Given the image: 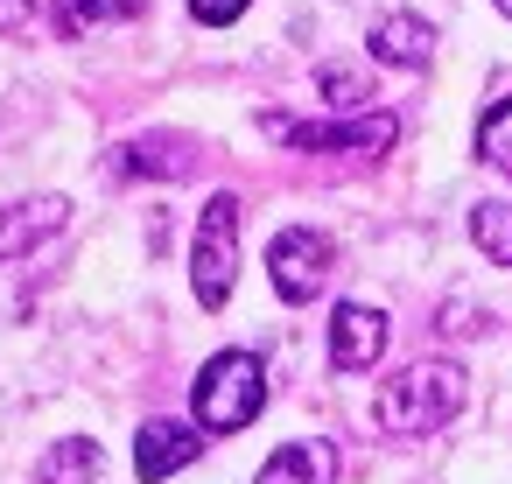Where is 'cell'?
Wrapping results in <instances>:
<instances>
[{"mask_svg":"<svg viewBox=\"0 0 512 484\" xmlns=\"http://www.w3.org/2000/svg\"><path fill=\"white\" fill-rule=\"evenodd\" d=\"M232 281H239V197L218 190V197H204V218H197L190 288H197L204 309H225L232 302Z\"/></svg>","mask_w":512,"mask_h":484,"instance_id":"cell-3","label":"cell"},{"mask_svg":"<svg viewBox=\"0 0 512 484\" xmlns=\"http://www.w3.org/2000/svg\"><path fill=\"white\" fill-rule=\"evenodd\" d=\"M386 351V316L372 302H337L330 309V365L337 372H372Z\"/></svg>","mask_w":512,"mask_h":484,"instance_id":"cell-6","label":"cell"},{"mask_svg":"<svg viewBox=\"0 0 512 484\" xmlns=\"http://www.w3.org/2000/svg\"><path fill=\"white\" fill-rule=\"evenodd\" d=\"M365 43H372V57L393 64V71H428V57H435V29H428L421 15H379Z\"/></svg>","mask_w":512,"mask_h":484,"instance_id":"cell-9","label":"cell"},{"mask_svg":"<svg viewBox=\"0 0 512 484\" xmlns=\"http://www.w3.org/2000/svg\"><path fill=\"white\" fill-rule=\"evenodd\" d=\"M470 239H477V253H484V260L512 267V204H498V197L470 204Z\"/></svg>","mask_w":512,"mask_h":484,"instance_id":"cell-12","label":"cell"},{"mask_svg":"<svg viewBox=\"0 0 512 484\" xmlns=\"http://www.w3.org/2000/svg\"><path fill=\"white\" fill-rule=\"evenodd\" d=\"M64 218H71V204H64V197H22V204H0V260L36 253L43 239H57V232H64Z\"/></svg>","mask_w":512,"mask_h":484,"instance_id":"cell-8","label":"cell"},{"mask_svg":"<svg viewBox=\"0 0 512 484\" xmlns=\"http://www.w3.org/2000/svg\"><path fill=\"white\" fill-rule=\"evenodd\" d=\"M36 22V0H0V36H15Z\"/></svg>","mask_w":512,"mask_h":484,"instance_id":"cell-17","label":"cell"},{"mask_svg":"<svg viewBox=\"0 0 512 484\" xmlns=\"http://www.w3.org/2000/svg\"><path fill=\"white\" fill-rule=\"evenodd\" d=\"M491 8H498V15H512V0H491Z\"/></svg>","mask_w":512,"mask_h":484,"instance_id":"cell-18","label":"cell"},{"mask_svg":"<svg viewBox=\"0 0 512 484\" xmlns=\"http://www.w3.org/2000/svg\"><path fill=\"white\" fill-rule=\"evenodd\" d=\"M330 267H337V246H330L316 225H288V232H274V246H267V281H274L281 302H316L323 281H330Z\"/></svg>","mask_w":512,"mask_h":484,"instance_id":"cell-4","label":"cell"},{"mask_svg":"<svg viewBox=\"0 0 512 484\" xmlns=\"http://www.w3.org/2000/svg\"><path fill=\"white\" fill-rule=\"evenodd\" d=\"M477 162H491L498 176H512V99H498L477 120Z\"/></svg>","mask_w":512,"mask_h":484,"instance_id":"cell-14","label":"cell"},{"mask_svg":"<svg viewBox=\"0 0 512 484\" xmlns=\"http://www.w3.org/2000/svg\"><path fill=\"white\" fill-rule=\"evenodd\" d=\"M456 407H463V365L456 358H421V365H407L400 379L379 386L372 421L386 435L414 442V435H435L442 421H456Z\"/></svg>","mask_w":512,"mask_h":484,"instance_id":"cell-1","label":"cell"},{"mask_svg":"<svg viewBox=\"0 0 512 484\" xmlns=\"http://www.w3.org/2000/svg\"><path fill=\"white\" fill-rule=\"evenodd\" d=\"M253 484H337V449H330L323 435H309V442H281V449L260 463Z\"/></svg>","mask_w":512,"mask_h":484,"instance_id":"cell-10","label":"cell"},{"mask_svg":"<svg viewBox=\"0 0 512 484\" xmlns=\"http://www.w3.org/2000/svg\"><path fill=\"white\" fill-rule=\"evenodd\" d=\"M267 134H281L288 148H337V155H386L393 141H400V127H393V113H365V120H351V127H302V120H267Z\"/></svg>","mask_w":512,"mask_h":484,"instance_id":"cell-5","label":"cell"},{"mask_svg":"<svg viewBox=\"0 0 512 484\" xmlns=\"http://www.w3.org/2000/svg\"><path fill=\"white\" fill-rule=\"evenodd\" d=\"M197 456H204V428H190V421H148V428L134 435V470H141V484H162V477L190 470Z\"/></svg>","mask_w":512,"mask_h":484,"instance_id":"cell-7","label":"cell"},{"mask_svg":"<svg viewBox=\"0 0 512 484\" xmlns=\"http://www.w3.org/2000/svg\"><path fill=\"white\" fill-rule=\"evenodd\" d=\"M99 470H106V449H99L92 435H64V442L43 449L36 484H99Z\"/></svg>","mask_w":512,"mask_h":484,"instance_id":"cell-11","label":"cell"},{"mask_svg":"<svg viewBox=\"0 0 512 484\" xmlns=\"http://www.w3.org/2000/svg\"><path fill=\"white\" fill-rule=\"evenodd\" d=\"M190 407H197V428L204 435H239L246 421H260L267 407V365L253 351H218L204 358L197 386H190Z\"/></svg>","mask_w":512,"mask_h":484,"instance_id":"cell-2","label":"cell"},{"mask_svg":"<svg viewBox=\"0 0 512 484\" xmlns=\"http://www.w3.org/2000/svg\"><path fill=\"white\" fill-rule=\"evenodd\" d=\"M316 85H323V99H330V106H365V85H358L351 71H337V64H323V71H316Z\"/></svg>","mask_w":512,"mask_h":484,"instance_id":"cell-15","label":"cell"},{"mask_svg":"<svg viewBox=\"0 0 512 484\" xmlns=\"http://www.w3.org/2000/svg\"><path fill=\"white\" fill-rule=\"evenodd\" d=\"M253 8V0H190V15L204 22V29H225V22H239Z\"/></svg>","mask_w":512,"mask_h":484,"instance_id":"cell-16","label":"cell"},{"mask_svg":"<svg viewBox=\"0 0 512 484\" xmlns=\"http://www.w3.org/2000/svg\"><path fill=\"white\" fill-rule=\"evenodd\" d=\"M148 0H57V29L64 36H85V29H106V22H134Z\"/></svg>","mask_w":512,"mask_h":484,"instance_id":"cell-13","label":"cell"}]
</instances>
